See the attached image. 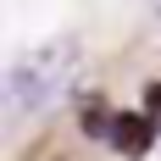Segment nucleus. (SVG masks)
Here are the masks:
<instances>
[{
  "label": "nucleus",
  "mask_w": 161,
  "mask_h": 161,
  "mask_svg": "<svg viewBox=\"0 0 161 161\" xmlns=\"http://www.w3.org/2000/svg\"><path fill=\"white\" fill-rule=\"evenodd\" d=\"M72 72H78V45H72V39H45V45L22 50V56L0 72V106L11 117L45 111L50 100L72 83Z\"/></svg>",
  "instance_id": "f257e3e1"
},
{
  "label": "nucleus",
  "mask_w": 161,
  "mask_h": 161,
  "mask_svg": "<svg viewBox=\"0 0 161 161\" xmlns=\"http://www.w3.org/2000/svg\"><path fill=\"white\" fill-rule=\"evenodd\" d=\"M106 139H111L122 156H145L150 150V139H156V128H150V117H139V111H117L111 122H106Z\"/></svg>",
  "instance_id": "f03ea898"
},
{
  "label": "nucleus",
  "mask_w": 161,
  "mask_h": 161,
  "mask_svg": "<svg viewBox=\"0 0 161 161\" xmlns=\"http://www.w3.org/2000/svg\"><path fill=\"white\" fill-rule=\"evenodd\" d=\"M145 117H150V128L161 133V83H150V89H145Z\"/></svg>",
  "instance_id": "7ed1b4c3"
},
{
  "label": "nucleus",
  "mask_w": 161,
  "mask_h": 161,
  "mask_svg": "<svg viewBox=\"0 0 161 161\" xmlns=\"http://www.w3.org/2000/svg\"><path fill=\"white\" fill-rule=\"evenodd\" d=\"M150 6H156V17H161V0H150Z\"/></svg>",
  "instance_id": "20e7f679"
}]
</instances>
